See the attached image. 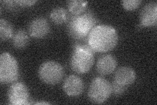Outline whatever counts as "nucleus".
Listing matches in <instances>:
<instances>
[{
	"label": "nucleus",
	"mask_w": 157,
	"mask_h": 105,
	"mask_svg": "<svg viewBox=\"0 0 157 105\" xmlns=\"http://www.w3.org/2000/svg\"><path fill=\"white\" fill-rule=\"evenodd\" d=\"M119 36L115 28L106 24H100L93 28L87 37L89 46L95 52L104 53L114 49Z\"/></svg>",
	"instance_id": "nucleus-1"
},
{
	"label": "nucleus",
	"mask_w": 157,
	"mask_h": 105,
	"mask_svg": "<svg viewBox=\"0 0 157 105\" xmlns=\"http://www.w3.org/2000/svg\"><path fill=\"white\" fill-rule=\"evenodd\" d=\"M97 22L94 13L89 10L78 15L71 14L66 22L67 32L76 40L86 39L92 28L96 26Z\"/></svg>",
	"instance_id": "nucleus-2"
},
{
	"label": "nucleus",
	"mask_w": 157,
	"mask_h": 105,
	"mask_svg": "<svg viewBox=\"0 0 157 105\" xmlns=\"http://www.w3.org/2000/svg\"><path fill=\"white\" fill-rule=\"evenodd\" d=\"M77 42L73 46L70 65L72 70L78 74H85L92 67L95 51L88 43L87 39Z\"/></svg>",
	"instance_id": "nucleus-3"
},
{
	"label": "nucleus",
	"mask_w": 157,
	"mask_h": 105,
	"mask_svg": "<svg viewBox=\"0 0 157 105\" xmlns=\"http://www.w3.org/2000/svg\"><path fill=\"white\" fill-rule=\"evenodd\" d=\"M19 76L18 64L9 53H3L0 57V82L4 83L17 81Z\"/></svg>",
	"instance_id": "nucleus-4"
},
{
	"label": "nucleus",
	"mask_w": 157,
	"mask_h": 105,
	"mask_svg": "<svg viewBox=\"0 0 157 105\" xmlns=\"http://www.w3.org/2000/svg\"><path fill=\"white\" fill-rule=\"evenodd\" d=\"M111 95V83L101 77L93 79L88 89V97L90 101L95 104L105 102Z\"/></svg>",
	"instance_id": "nucleus-5"
},
{
	"label": "nucleus",
	"mask_w": 157,
	"mask_h": 105,
	"mask_svg": "<svg viewBox=\"0 0 157 105\" xmlns=\"http://www.w3.org/2000/svg\"><path fill=\"white\" fill-rule=\"evenodd\" d=\"M39 77L48 85H56L60 82L64 76V70L62 65L55 61H46L39 68Z\"/></svg>",
	"instance_id": "nucleus-6"
},
{
	"label": "nucleus",
	"mask_w": 157,
	"mask_h": 105,
	"mask_svg": "<svg viewBox=\"0 0 157 105\" xmlns=\"http://www.w3.org/2000/svg\"><path fill=\"white\" fill-rule=\"evenodd\" d=\"M9 103L13 105L29 104V94L28 87L22 82H15L10 86L8 90Z\"/></svg>",
	"instance_id": "nucleus-7"
},
{
	"label": "nucleus",
	"mask_w": 157,
	"mask_h": 105,
	"mask_svg": "<svg viewBox=\"0 0 157 105\" xmlns=\"http://www.w3.org/2000/svg\"><path fill=\"white\" fill-rule=\"evenodd\" d=\"M50 32V25L47 20L43 17H37L29 22L28 32L33 38L42 39Z\"/></svg>",
	"instance_id": "nucleus-8"
},
{
	"label": "nucleus",
	"mask_w": 157,
	"mask_h": 105,
	"mask_svg": "<svg viewBox=\"0 0 157 105\" xmlns=\"http://www.w3.org/2000/svg\"><path fill=\"white\" fill-rule=\"evenodd\" d=\"M140 26H155L157 24V3L150 2L142 8L140 14Z\"/></svg>",
	"instance_id": "nucleus-9"
},
{
	"label": "nucleus",
	"mask_w": 157,
	"mask_h": 105,
	"mask_svg": "<svg viewBox=\"0 0 157 105\" xmlns=\"http://www.w3.org/2000/svg\"><path fill=\"white\" fill-rule=\"evenodd\" d=\"M63 89L69 97H78L81 95L83 91L84 83L82 79L76 75H70L65 79Z\"/></svg>",
	"instance_id": "nucleus-10"
},
{
	"label": "nucleus",
	"mask_w": 157,
	"mask_h": 105,
	"mask_svg": "<svg viewBox=\"0 0 157 105\" xmlns=\"http://www.w3.org/2000/svg\"><path fill=\"white\" fill-rule=\"evenodd\" d=\"M136 79V74L133 68L129 67H122L116 71L113 81L128 87L134 83Z\"/></svg>",
	"instance_id": "nucleus-11"
},
{
	"label": "nucleus",
	"mask_w": 157,
	"mask_h": 105,
	"mask_svg": "<svg viewBox=\"0 0 157 105\" xmlns=\"http://www.w3.org/2000/svg\"><path fill=\"white\" fill-rule=\"evenodd\" d=\"M117 66L116 58L110 54L100 57L98 60L96 69L98 72L102 76H107L113 72Z\"/></svg>",
	"instance_id": "nucleus-12"
},
{
	"label": "nucleus",
	"mask_w": 157,
	"mask_h": 105,
	"mask_svg": "<svg viewBox=\"0 0 157 105\" xmlns=\"http://www.w3.org/2000/svg\"><path fill=\"white\" fill-rule=\"evenodd\" d=\"M29 38L28 33L23 29H19L14 32L12 38L13 46L18 49L25 48L29 43Z\"/></svg>",
	"instance_id": "nucleus-13"
},
{
	"label": "nucleus",
	"mask_w": 157,
	"mask_h": 105,
	"mask_svg": "<svg viewBox=\"0 0 157 105\" xmlns=\"http://www.w3.org/2000/svg\"><path fill=\"white\" fill-rule=\"evenodd\" d=\"M68 17L69 14L67 10L61 7L53 9L50 14L51 21L56 24H61L67 22Z\"/></svg>",
	"instance_id": "nucleus-14"
},
{
	"label": "nucleus",
	"mask_w": 157,
	"mask_h": 105,
	"mask_svg": "<svg viewBox=\"0 0 157 105\" xmlns=\"http://www.w3.org/2000/svg\"><path fill=\"white\" fill-rule=\"evenodd\" d=\"M14 34L13 27L11 22L4 18L0 19V38L6 41L13 38Z\"/></svg>",
	"instance_id": "nucleus-15"
},
{
	"label": "nucleus",
	"mask_w": 157,
	"mask_h": 105,
	"mask_svg": "<svg viewBox=\"0 0 157 105\" xmlns=\"http://www.w3.org/2000/svg\"><path fill=\"white\" fill-rule=\"evenodd\" d=\"M88 2L81 0H71L67 2L69 11L73 15H78L86 11Z\"/></svg>",
	"instance_id": "nucleus-16"
},
{
	"label": "nucleus",
	"mask_w": 157,
	"mask_h": 105,
	"mask_svg": "<svg viewBox=\"0 0 157 105\" xmlns=\"http://www.w3.org/2000/svg\"><path fill=\"white\" fill-rule=\"evenodd\" d=\"M111 86V94L115 96H121L122 94L124 93L127 90V87L122 86V85L113 81Z\"/></svg>",
	"instance_id": "nucleus-17"
},
{
	"label": "nucleus",
	"mask_w": 157,
	"mask_h": 105,
	"mask_svg": "<svg viewBox=\"0 0 157 105\" xmlns=\"http://www.w3.org/2000/svg\"><path fill=\"white\" fill-rule=\"evenodd\" d=\"M122 6L128 11H132L138 7L141 3L140 0H124L122 2Z\"/></svg>",
	"instance_id": "nucleus-18"
},
{
	"label": "nucleus",
	"mask_w": 157,
	"mask_h": 105,
	"mask_svg": "<svg viewBox=\"0 0 157 105\" xmlns=\"http://www.w3.org/2000/svg\"><path fill=\"white\" fill-rule=\"evenodd\" d=\"M1 3L3 4V6L6 7L8 10L10 11H13L18 9L19 6L17 3L16 1H1Z\"/></svg>",
	"instance_id": "nucleus-19"
},
{
	"label": "nucleus",
	"mask_w": 157,
	"mask_h": 105,
	"mask_svg": "<svg viewBox=\"0 0 157 105\" xmlns=\"http://www.w3.org/2000/svg\"><path fill=\"white\" fill-rule=\"evenodd\" d=\"M16 2L20 7H26L33 6L37 1H34V0H29H29H18V1H16Z\"/></svg>",
	"instance_id": "nucleus-20"
},
{
	"label": "nucleus",
	"mask_w": 157,
	"mask_h": 105,
	"mask_svg": "<svg viewBox=\"0 0 157 105\" xmlns=\"http://www.w3.org/2000/svg\"><path fill=\"white\" fill-rule=\"evenodd\" d=\"M51 103H47V102H38L35 103V104H50Z\"/></svg>",
	"instance_id": "nucleus-21"
}]
</instances>
